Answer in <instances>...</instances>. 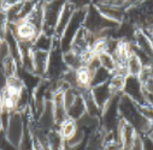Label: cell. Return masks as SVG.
Masks as SVG:
<instances>
[{
  "label": "cell",
  "instance_id": "5",
  "mask_svg": "<svg viewBox=\"0 0 153 150\" xmlns=\"http://www.w3.org/2000/svg\"><path fill=\"white\" fill-rule=\"evenodd\" d=\"M86 12H87V7L86 9H77V10H76L75 13L72 15L70 22L68 23L64 32L59 37L60 48H62V51L64 53L68 52V51H70L71 43H72V41L75 39L76 34H77V31L83 26Z\"/></svg>",
  "mask_w": 153,
  "mask_h": 150
},
{
  "label": "cell",
  "instance_id": "11",
  "mask_svg": "<svg viewBox=\"0 0 153 150\" xmlns=\"http://www.w3.org/2000/svg\"><path fill=\"white\" fill-rule=\"evenodd\" d=\"M48 57L50 52L44 51H33V64H34V72L40 76L41 78L46 77L47 65H48Z\"/></svg>",
  "mask_w": 153,
  "mask_h": 150
},
{
  "label": "cell",
  "instance_id": "12",
  "mask_svg": "<svg viewBox=\"0 0 153 150\" xmlns=\"http://www.w3.org/2000/svg\"><path fill=\"white\" fill-rule=\"evenodd\" d=\"M76 10L77 9H76V6L72 3H70V0L65 4V6L63 7V11H62V13L59 16L58 24H57V28H56V36H54L56 39H59V37L62 36V34L64 32L68 23L70 22L71 17H72V15L75 13Z\"/></svg>",
  "mask_w": 153,
  "mask_h": 150
},
{
  "label": "cell",
  "instance_id": "26",
  "mask_svg": "<svg viewBox=\"0 0 153 150\" xmlns=\"http://www.w3.org/2000/svg\"><path fill=\"white\" fill-rule=\"evenodd\" d=\"M142 138L143 150H153V138L149 133H140Z\"/></svg>",
  "mask_w": 153,
  "mask_h": 150
},
{
  "label": "cell",
  "instance_id": "25",
  "mask_svg": "<svg viewBox=\"0 0 153 150\" xmlns=\"http://www.w3.org/2000/svg\"><path fill=\"white\" fill-rule=\"evenodd\" d=\"M124 0H92V5H118L123 6Z\"/></svg>",
  "mask_w": 153,
  "mask_h": 150
},
{
  "label": "cell",
  "instance_id": "7",
  "mask_svg": "<svg viewBox=\"0 0 153 150\" xmlns=\"http://www.w3.org/2000/svg\"><path fill=\"white\" fill-rule=\"evenodd\" d=\"M25 130V117L23 112L13 110L10 113L7 124L5 126V135L7 139L18 148Z\"/></svg>",
  "mask_w": 153,
  "mask_h": 150
},
{
  "label": "cell",
  "instance_id": "1",
  "mask_svg": "<svg viewBox=\"0 0 153 150\" xmlns=\"http://www.w3.org/2000/svg\"><path fill=\"white\" fill-rule=\"evenodd\" d=\"M118 109L121 118L130 124L139 133H148L149 132V125L151 121H148L139 110V106L136 102H134L130 97L122 94L118 103Z\"/></svg>",
  "mask_w": 153,
  "mask_h": 150
},
{
  "label": "cell",
  "instance_id": "3",
  "mask_svg": "<svg viewBox=\"0 0 153 150\" xmlns=\"http://www.w3.org/2000/svg\"><path fill=\"white\" fill-rule=\"evenodd\" d=\"M69 0H47L44 4V25L42 32L54 37L56 28L58 24L59 16L63 11V7Z\"/></svg>",
  "mask_w": 153,
  "mask_h": 150
},
{
  "label": "cell",
  "instance_id": "20",
  "mask_svg": "<svg viewBox=\"0 0 153 150\" xmlns=\"http://www.w3.org/2000/svg\"><path fill=\"white\" fill-rule=\"evenodd\" d=\"M0 65H1V68H3L5 76H6L7 78L16 76L17 71H18V67H19L18 62L15 60V58H13L12 55H9L7 58H5V59L1 61V64H0Z\"/></svg>",
  "mask_w": 153,
  "mask_h": 150
},
{
  "label": "cell",
  "instance_id": "34",
  "mask_svg": "<svg viewBox=\"0 0 153 150\" xmlns=\"http://www.w3.org/2000/svg\"><path fill=\"white\" fill-rule=\"evenodd\" d=\"M148 133H153V121H151V125H149V132Z\"/></svg>",
  "mask_w": 153,
  "mask_h": 150
},
{
  "label": "cell",
  "instance_id": "32",
  "mask_svg": "<svg viewBox=\"0 0 153 150\" xmlns=\"http://www.w3.org/2000/svg\"><path fill=\"white\" fill-rule=\"evenodd\" d=\"M146 97H147V101H148V103L153 107V95H147L146 94Z\"/></svg>",
  "mask_w": 153,
  "mask_h": 150
},
{
  "label": "cell",
  "instance_id": "22",
  "mask_svg": "<svg viewBox=\"0 0 153 150\" xmlns=\"http://www.w3.org/2000/svg\"><path fill=\"white\" fill-rule=\"evenodd\" d=\"M0 150H18V148L7 139L5 131L0 132Z\"/></svg>",
  "mask_w": 153,
  "mask_h": 150
},
{
  "label": "cell",
  "instance_id": "15",
  "mask_svg": "<svg viewBox=\"0 0 153 150\" xmlns=\"http://www.w3.org/2000/svg\"><path fill=\"white\" fill-rule=\"evenodd\" d=\"M47 144H48V150H63L65 148V139L60 135L58 127L48 132Z\"/></svg>",
  "mask_w": 153,
  "mask_h": 150
},
{
  "label": "cell",
  "instance_id": "23",
  "mask_svg": "<svg viewBox=\"0 0 153 150\" xmlns=\"http://www.w3.org/2000/svg\"><path fill=\"white\" fill-rule=\"evenodd\" d=\"M139 106V110L142 114V117H145L148 121H153V107L147 102L145 104H137Z\"/></svg>",
  "mask_w": 153,
  "mask_h": 150
},
{
  "label": "cell",
  "instance_id": "30",
  "mask_svg": "<svg viewBox=\"0 0 153 150\" xmlns=\"http://www.w3.org/2000/svg\"><path fill=\"white\" fill-rule=\"evenodd\" d=\"M145 0H124V4L123 6L126 7V10L130 9V7H134V6H137L140 5L141 3H143Z\"/></svg>",
  "mask_w": 153,
  "mask_h": 150
},
{
  "label": "cell",
  "instance_id": "24",
  "mask_svg": "<svg viewBox=\"0 0 153 150\" xmlns=\"http://www.w3.org/2000/svg\"><path fill=\"white\" fill-rule=\"evenodd\" d=\"M143 85V90L147 95H153V77H143L140 78Z\"/></svg>",
  "mask_w": 153,
  "mask_h": 150
},
{
  "label": "cell",
  "instance_id": "10",
  "mask_svg": "<svg viewBox=\"0 0 153 150\" xmlns=\"http://www.w3.org/2000/svg\"><path fill=\"white\" fill-rule=\"evenodd\" d=\"M91 93H92V96H93V99L95 100L97 104H98L101 109H104V107L108 103V101H110V100L112 99V96L114 95V94L111 91V89H110L108 82L91 88Z\"/></svg>",
  "mask_w": 153,
  "mask_h": 150
},
{
  "label": "cell",
  "instance_id": "6",
  "mask_svg": "<svg viewBox=\"0 0 153 150\" xmlns=\"http://www.w3.org/2000/svg\"><path fill=\"white\" fill-rule=\"evenodd\" d=\"M122 94H116L113 95L112 99L108 101V103L104 107L102 113H101V124L102 129L107 132H112L114 130H117L120 126V123L122 120L120 109H118V103Z\"/></svg>",
  "mask_w": 153,
  "mask_h": 150
},
{
  "label": "cell",
  "instance_id": "17",
  "mask_svg": "<svg viewBox=\"0 0 153 150\" xmlns=\"http://www.w3.org/2000/svg\"><path fill=\"white\" fill-rule=\"evenodd\" d=\"M58 127V130H59V132H60V135L63 136V138L65 139V140H68V139H70L72 136H74V133L77 131V121L76 120H72V119H70V118H68L66 120H64L60 125H58L57 126Z\"/></svg>",
  "mask_w": 153,
  "mask_h": 150
},
{
  "label": "cell",
  "instance_id": "28",
  "mask_svg": "<svg viewBox=\"0 0 153 150\" xmlns=\"http://www.w3.org/2000/svg\"><path fill=\"white\" fill-rule=\"evenodd\" d=\"M70 3H72L76 9H86L92 4V0H70Z\"/></svg>",
  "mask_w": 153,
  "mask_h": 150
},
{
  "label": "cell",
  "instance_id": "31",
  "mask_svg": "<svg viewBox=\"0 0 153 150\" xmlns=\"http://www.w3.org/2000/svg\"><path fill=\"white\" fill-rule=\"evenodd\" d=\"M66 150H87V140H83L82 143L77 144V145H72V146H66Z\"/></svg>",
  "mask_w": 153,
  "mask_h": 150
},
{
  "label": "cell",
  "instance_id": "2",
  "mask_svg": "<svg viewBox=\"0 0 153 150\" xmlns=\"http://www.w3.org/2000/svg\"><path fill=\"white\" fill-rule=\"evenodd\" d=\"M83 26L93 35H99L100 32H102L104 30L107 29H116L120 26V23L111 21L106 17H104L99 10L97 9V6L94 5H89L87 7V12H86V17H85V23Z\"/></svg>",
  "mask_w": 153,
  "mask_h": 150
},
{
  "label": "cell",
  "instance_id": "19",
  "mask_svg": "<svg viewBox=\"0 0 153 150\" xmlns=\"http://www.w3.org/2000/svg\"><path fill=\"white\" fill-rule=\"evenodd\" d=\"M111 72H108L106 68L104 67H98L94 72H93V76H92V81H91V88L93 87H97V85H100V84H104V83H107L111 78Z\"/></svg>",
  "mask_w": 153,
  "mask_h": 150
},
{
  "label": "cell",
  "instance_id": "16",
  "mask_svg": "<svg viewBox=\"0 0 153 150\" xmlns=\"http://www.w3.org/2000/svg\"><path fill=\"white\" fill-rule=\"evenodd\" d=\"M143 70V65L139 57L131 51L127 59V73L128 76H140Z\"/></svg>",
  "mask_w": 153,
  "mask_h": 150
},
{
  "label": "cell",
  "instance_id": "27",
  "mask_svg": "<svg viewBox=\"0 0 153 150\" xmlns=\"http://www.w3.org/2000/svg\"><path fill=\"white\" fill-rule=\"evenodd\" d=\"M102 150H123V145L121 142H116V140H112L108 142L104 145Z\"/></svg>",
  "mask_w": 153,
  "mask_h": 150
},
{
  "label": "cell",
  "instance_id": "13",
  "mask_svg": "<svg viewBox=\"0 0 153 150\" xmlns=\"http://www.w3.org/2000/svg\"><path fill=\"white\" fill-rule=\"evenodd\" d=\"M66 110H68V118H70L72 120H76V121H77L86 113V104H85V100H83L82 93L77 95V97L75 99L72 104Z\"/></svg>",
  "mask_w": 153,
  "mask_h": 150
},
{
  "label": "cell",
  "instance_id": "29",
  "mask_svg": "<svg viewBox=\"0 0 153 150\" xmlns=\"http://www.w3.org/2000/svg\"><path fill=\"white\" fill-rule=\"evenodd\" d=\"M129 150H143V144H142V138H141V135L139 133L136 136V138L134 139L131 146Z\"/></svg>",
  "mask_w": 153,
  "mask_h": 150
},
{
  "label": "cell",
  "instance_id": "8",
  "mask_svg": "<svg viewBox=\"0 0 153 150\" xmlns=\"http://www.w3.org/2000/svg\"><path fill=\"white\" fill-rule=\"evenodd\" d=\"M123 94L127 95L128 97H130L137 104H145L148 102L147 97H146V93L143 90L142 82L137 76H127L126 77Z\"/></svg>",
  "mask_w": 153,
  "mask_h": 150
},
{
  "label": "cell",
  "instance_id": "4",
  "mask_svg": "<svg viewBox=\"0 0 153 150\" xmlns=\"http://www.w3.org/2000/svg\"><path fill=\"white\" fill-rule=\"evenodd\" d=\"M68 71V66L64 61V52L60 48L59 39H56L54 46L50 52L48 57V65H47V72L46 77L50 81H59L64 76V73Z\"/></svg>",
  "mask_w": 153,
  "mask_h": 150
},
{
  "label": "cell",
  "instance_id": "35",
  "mask_svg": "<svg viewBox=\"0 0 153 150\" xmlns=\"http://www.w3.org/2000/svg\"><path fill=\"white\" fill-rule=\"evenodd\" d=\"M63 150H66V148H64V149H63Z\"/></svg>",
  "mask_w": 153,
  "mask_h": 150
},
{
  "label": "cell",
  "instance_id": "33",
  "mask_svg": "<svg viewBox=\"0 0 153 150\" xmlns=\"http://www.w3.org/2000/svg\"><path fill=\"white\" fill-rule=\"evenodd\" d=\"M4 131V124H3V120H1V117H0V132Z\"/></svg>",
  "mask_w": 153,
  "mask_h": 150
},
{
  "label": "cell",
  "instance_id": "9",
  "mask_svg": "<svg viewBox=\"0 0 153 150\" xmlns=\"http://www.w3.org/2000/svg\"><path fill=\"white\" fill-rule=\"evenodd\" d=\"M95 6V5H94ZM97 9L99 10V12L111 19V21H114V22H117V23H122L124 22L126 19V7L124 6H118V5H97Z\"/></svg>",
  "mask_w": 153,
  "mask_h": 150
},
{
  "label": "cell",
  "instance_id": "21",
  "mask_svg": "<svg viewBox=\"0 0 153 150\" xmlns=\"http://www.w3.org/2000/svg\"><path fill=\"white\" fill-rule=\"evenodd\" d=\"M98 59H99V62H100V66L106 68L108 72L113 73L116 71V61H114L113 57L106 52H102L100 54H98Z\"/></svg>",
  "mask_w": 153,
  "mask_h": 150
},
{
  "label": "cell",
  "instance_id": "14",
  "mask_svg": "<svg viewBox=\"0 0 153 150\" xmlns=\"http://www.w3.org/2000/svg\"><path fill=\"white\" fill-rule=\"evenodd\" d=\"M56 37L48 36L44 32H40L33 42V49L34 51H44V52H51V49L54 46Z\"/></svg>",
  "mask_w": 153,
  "mask_h": 150
},
{
  "label": "cell",
  "instance_id": "18",
  "mask_svg": "<svg viewBox=\"0 0 153 150\" xmlns=\"http://www.w3.org/2000/svg\"><path fill=\"white\" fill-rule=\"evenodd\" d=\"M126 74H121V73H112L111 78L108 81V85L111 91L116 95V94H123V89H124V83H126Z\"/></svg>",
  "mask_w": 153,
  "mask_h": 150
}]
</instances>
